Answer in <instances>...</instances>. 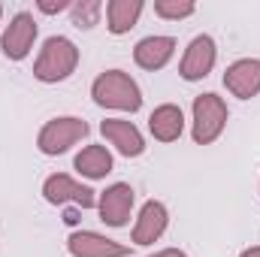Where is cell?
I'll return each instance as SVG.
<instances>
[{"label": "cell", "mask_w": 260, "mask_h": 257, "mask_svg": "<svg viewBox=\"0 0 260 257\" xmlns=\"http://www.w3.org/2000/svg\"><path fill=\"white\" fill-rule=\"evenodd\" d=\"M0 15H3V6H0Z\"/></svg>", "instance_id": "22"}, {"label": "cell", "mask_w": 260, "mask_h": 257, "mask_svg": "<svg viewBox=\"0 0 260 257\" xmlns=\"http://www.w3.org/2000/svg\"><path fill=\"white\" fill-rule=\"evenodd\" d=\"M100 133L124 154V157H139L142 151H145V139H142V133L139 127L127 121V118H106L103 124H100Z\"/></svg>", "instance_id": "12"}, {"label": "cell", "mask_w": 260, "mask_h": 257, "mask_svg": "<svg viewBox=\"0 0 260 257\" xmlns=\"http://www.w3.org/2000/svg\"><path fill=\"white\" fill-rule=\"evenodd\" d=\"M239 257H260V245H254V248H245Z\"/></svg>", "instance_id": "21"}, {"label": "cell", "mask_w": 260, "mask_h": 257, "mask_svg": "<svg viewBox=\"0 0 260 257\" xmlns=\"http://www.w3.org/2000/svg\"><path fill=\"white\" fill-rule=\"evenodd\" d=\"M194 3L191 0H154V15L160 18H170V21H179V18H188L194 15Z\"/></svg>", "instance_id": "18"}, {"label": "cell", "mask_w": 260, "mask_h": 257, "mask_svg": "<svg viewBox=\"0 0 260 257\" xmlns=\"http://www.w3.org/2000/svg\"><path fill=\"white\" fill-rule=\"evenodd\" d=\"M148 130H151V136H154L157 142H176V139L182 136V130H185V115H182V109H179L176 103L157 106V109L151 112V118H148Z\"/></svg>", "instance_id": "14"}, {"label": "cell", "mask_w": 260, "mask_h": 257, "mask_svg": "<svg viewBox=\"0 0 260 257\" xmlns=\"http://www.w3.org/2000/svg\"><path fill=\"white\" fill-rule=\"evenodd\" d=\"M167 224H170L167 206H164L160 200H148V203L139 209V218H136V224H133V242H136V245H151V242H157V239L164 236Z\"/></svg>", "instance_id": "11"}, {"label": "cell", "mask_w": 260, "mask_h": 257, "mask_svg": "<svg viewBox=\"0 0 260 257\" xmlns=\"http://www.w3.org/2000/svg\"><path fill=\"white\" fill-rule=\"evenodd\" d=\"M70 6H73L70 0H58V3H52V0H40V3H37V9H40V12H46V15L64 12V9H70Z\"/></svg>", "instance_id": "19"}, {"label": "cell", "mask_w": 260, "mask_h": 257, "mask_svg": "<svg viewBox=\"0 0 260 257\" xmlns=\"http://www.w3.org/2000/svg\"><path fill=\"white\" fill-rule=\"evenodd\" d=\"M88 121H82V118H76V115H64V118H52V121H46L43 130H40V136H37V148L43 151V154H49V157H55V154H64L70 145H76L79 139H85L88 136Z\"/></svg>", "instance_id": "4"}, {"label": "cell", "mask_w": 260, "mask_h": 257, "mask_svg": "<svg viewBox=\"0 0 260 257\" xmlns=\"http://www.w3.org/2000/svg\"><path fill=\"white\" fill-rule=\"evenodd\" d=\"M148 257H188L185 251H179V248H164V251H154V254Z\"/></svg>", "instance_id": "20"}, {"label": "cell", "mask_w": 260, "mask_h": 257, "mask_svg": "<svg viewBox=\"0 0 260 257\" xmlns=\"http://www.w3.org/2000/svg\"><path fill=\"white\" fill-rule=\"evenodd\" d=\"M43 197H46V203H52V206H64V203H76L79 209H94V206H97V191L88 188V185H82V182H76V179L67 176V173L49 176V179L43 182Z\"/></svg>", "instance_id": "5"}, {"label": "cell", "mask_w": 260, "mask_h": 257, "mask_svg": "<svg viewBox=\"0 0 260 257\" xmlns=\"http://www.w3.org/2000/svg\"><path fill=\"white\" fill-rule=\"evenodd\" d=\"M133 200H136V194H133V188L127 182L109 185L106 191L100 194V200H97L100 221H106L109 227H124L130 221V212H133Z\"/></svg>", "instance_id": "8"}, {"label": "cell", "mask_w": 260, "mask_h": 257, "mask_svg": "<svg viewBox=\"0 0 260 257\" xmlns=\"http://www.w3.org/2000/svg\"><path fill=\"white\" fill-rule=\"evenodd\" d=\"M227 103L218 97V94H200L194 97V127H191V136H194L197 145H212L224 127H227Z\"/></svg>", "instance_id": "3"}, {"label": "cell", "mask_w": 260, "mask_h": 257, "mask_svg": "<svg viewBox=\"0 0 260 257\" xmlns=\"http://www.w3.org/2000/svg\"><path fill=\"white\" fill-rule=\"evenodd\" d=\"M67 251L73 257H127L130 248L115 242V239H106L94 230H76L70 233L67 239Z\"/></svg>", "instance_id": "9"}, {"label": "cell", "mask_w": 260, "mask_h": 257, "mask_svg": "<svg viewBox=\"0 0 260 257\" xmlns=\"http://www.w3.org/2000/svg\"><path fill=\"white\" fill-rule=\"evenodd\" d=\"M73 167L85 176V179H106L112 173V154L103 145H88L76 154Z\"/></svg>", "instance_id": "16"}, {"label": "cell", "mask_w": 260, "mask_h": 257, "mask_svg": "<svg viewBox=\"0 0 260 257\" xmlns=\"http://www.w3.org/2000/svg\"><path fill=\"white\" fill-rule=\"evenodd\" d=\"M70 12H73V24H76L79 30H91V27L100 21L103 3H100V0H79V3L70 6Z\"/></svg>", "instance_id": "17"}, {"label": "cell", "mask_w": 260, "mask_h": 257, "mask_svg": "<svg viewBox=\"0 0 260 257\" xmlns=\"http://www.w3.org/2000/svg\"><path fill=\"white\" fill-rule=\"evenodd\" d=\"M139 15H142V0H109L106 3V27L115 37L136 27Z\"/></svg>", "instance_id": "15"}, {"label": "cell", "mask_w": 260, "mask_h": 257, "mask_svg": "<svg viewBox=\"0 0 260 257\" xmlns=\"http://www.w3.org/2000/svg\"><path fill=\"white\" fill-rule=\"evenodd\" d=\"M218 61V49H215V40L212 37H194L191 46L185 49V58L179 64V76L185 82H200L212 73V67Z\"/></svg>", "instance_id": "6"}, {"label": "cell", "mask_w": 260, "mask_h": 257, "mask_svg": "<svg viewBox=\"0 0 260 257\" xmlns=\"http://www.w3.org/2000/svg\"><path fill=\"white\" fill-rule=\"evenodd\" d=\"M173 55H176V40L173 37H145L133 49V61L142 70H164Z\"/></svg>", "instance_id": "13"}, {"label": "cell", "mask_w": 260, "mask_h": 257, "mask_svg": "<svg viewBox=\"0 0 260 257\" xmlns=\"http://www.w3.org/2000/svg\"><path fill=\"white\" fill-rule=\"evenodd\" d=\"M34 40H37V21H34V15L30 12H18L9 21L3 40H0V49H3V55L9 61H24L30 55V49H34Z\"/></svg>", "instance_id": "7"}, {"label": "cell", "mask_w": 260, "mask_h": 257, "mask_svg": "<svg viewBox=\"0 0 260 257\" xmlns=\"http://www.w3.org/2000/svg\"><path fill=\"white\" fill-rule=\"evenodd\" d=\"M91 97L103 109H118V112H136L142 106V91L124 70H106L94 79Z\"/></svg>", "instance_id": "1"}, {"label": "cell", "mask_w": 260, "mask_h": 257, "mask_svg": "<svg viewBox=\"0 0 260 257\" xmlns=\"http://www.w3.org/2000/svg\"><path fill=\"white\" fill-rule=\"evenodd\" d=\"M224 88L239 97V100H251L260 94V58H239L227 67L224 73Z\"/></svg>", "instance_id": "10"}, {"label": "cell", "mask_w": 260, "mask_h": 257, "mask_svg": "<svg viewBox=\"0 0 260 257\" xmlns=\"http://www.w3.org/2000/svg\"><path fill=\"white\" fill-rule=\"evenodd\" d=\"M79 67V49L67 37H49L40 49V58L34 61V76L46 85L64 82Z\"/></svg>", "instance_id": "2"}]
</instances>
